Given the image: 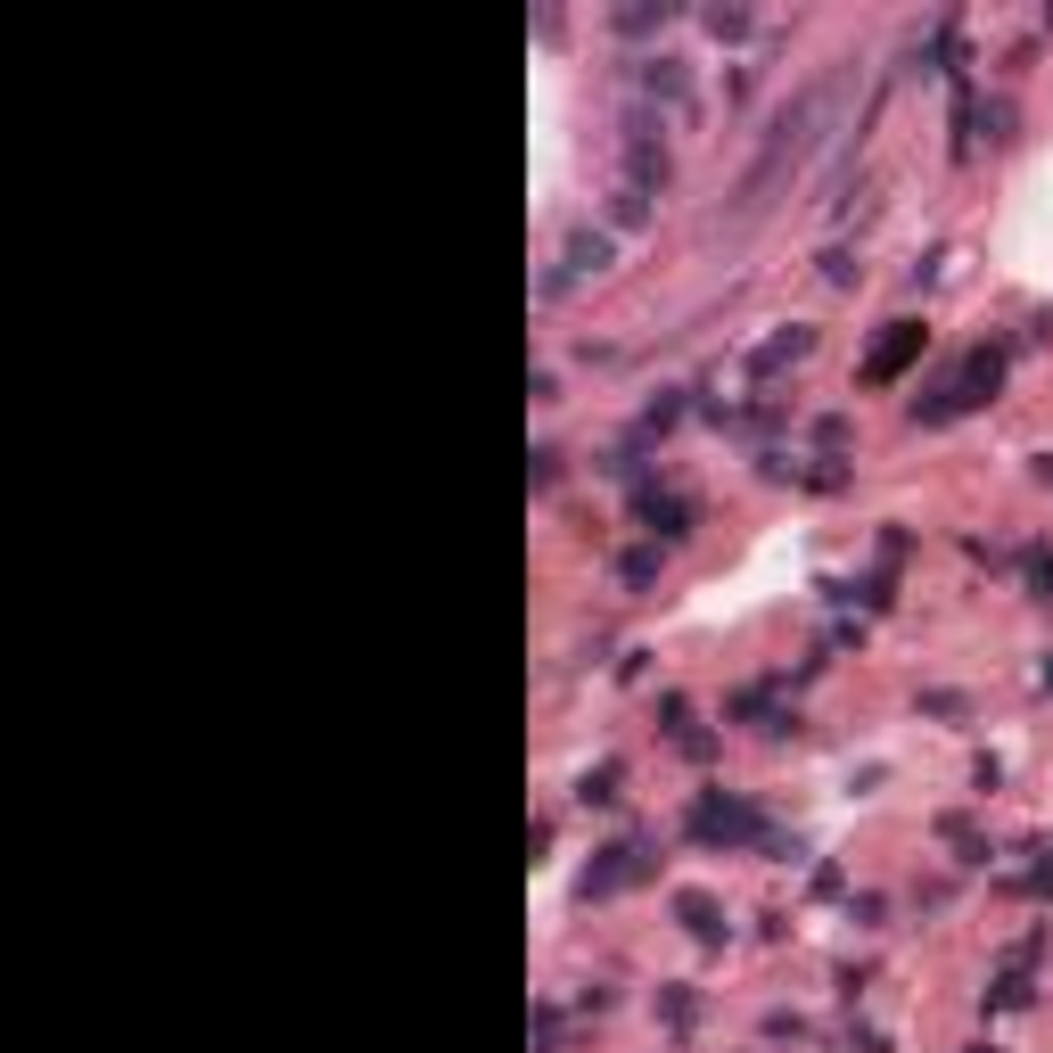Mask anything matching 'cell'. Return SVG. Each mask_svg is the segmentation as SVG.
Instances as JSON below:
<instances>
[{
    "instance_id": "ac0fdd59",
    "label": "cell",
    "mask_w": 1053,
    "mask_h": 1053,
    "mask_svg": "<svg viewBox=\"0 0 1053 1053\" xmlns=\"http://www.w3.org/2000/svg\"><path fill=\"white\" fill-rule=\"evenodd\" d=\"M536 1053H560V1013H552V1004L536 1013Z\"/></svg>"
},
{
    "instance_id": "8992f818",
    "label": "cell",
    "mask_w": 1053,
    "mask_h": 1053,
    "mask_svg": "<svg viewBox=\"0 0 1053 1053\" xmlns=\"http://www.w3.org/2000/svg\"><path fill=\"white\" fill-rule=\"evenodd\" d=\"M634 511H642V527H650V536H666V543H675V536H691L700 502H691V494H659V486H634Z\"/></svg>"
},
{
    "instance_id": "6da1fadb",
    "label": "cell",
    "mask_w": 1053,
    "mask_h": 1053,
    "mask_svg": "<svg viewBox=\"0 0 1053 1053\" xmlns=\"http://www.w3.org/2000/svg\"><path fill=\"white\" fill-rule=\"evenodd\" d=\"M840 91H848V74H815V83H798V91L774 108L758 157H749V173H740V189H733V215H758V206L791 182V166H807V157H815V140H823V124H832Z\"/></svg>"
},
{
    "instance_id": "52a82bcc",
    "label": "cell",
    "mask_w": 1053,
    "mask_h": 1053,
    "mask_svg": "<svg viewBox=\"0 0 1053 1053\" xmlns=\"http://www.w3.org/2000/svg\"><path fill=\"white\" fill-rule=\"evenodd\" d=\"M626 83H634L642 99H666V108H684V99H691L684 58H634V66H626Z\"/></svg>"
},
{
    "instance_id": "9c48e42d",
    "label": "cell",
    "mask_w": 1053,
    "mask_h": 1053,
    "mask_svg": "<svg viewBox=\"0 0 1053 1053\" xmlns=\"http://www.w3.org/2000/svg\"><path fill=\"white\" fill-rule=\"evenodd\" d=\"M610 256H617V240H610V231H592V222H585V231H568V280L601 272Z\"/></svg>"
},
{
    "instance_id": "3957f363",
    "label": "cell",
    "mask_w": 1053,
    "mask_h": 1053,
    "mask_svg": "<svg viewBox=\"0 0 1053 1053\" xmlns=\"http://www.w3.org/2000/svg\"><path fill=\"white\" fill-rule=\"evenodd\" d=\"M684 823H691V840H708V848H758L766 840V815L740 807V798H724V791H700Z\"/></svg>"
},
{
    "instance_id": "5bb4252c",
    "label": "cell",
    "mask_w": 1053,
    "mask_h": 1053,
    "mask_svg": "<svg viewBox=\"0 0 1053 1053\" xmlns=\"http://www.w3.org/2000/svg\"><path fill=\"white\" fill-rule=\"evenodd\" d=\"M527 486H560V444H536L527 453Z\"/></svg>"
},
{
    "instance_id": "9a60e30c",
    "label": "cell",
    "mask_w": 1053,
    "mask_h": 1053,
    "mask_svg": "<svg viewBox=\"0 0 1053 1053\" xmlns=\"http://www.w3.org/2000/svg\"><path fill=\"white\" fill-rule=\"evenodd\" d=\"M666 17H675L666 0H659V9H617V34H650V25H666Z\"/></svg>"
},
{
    "instance_id": "e0dca14e",
    "label": "cell",
    "mask_w": 1053,
    "mask_h": 1053,
    "mask_svg": "<svg viewBox=\"0 0 1053 1053\" xmlns=\"http://www.w3.org/2000/svg\"><path fill=\"white\" fill-rule=\"evenodd\" d=\"M823 280H832V289H848V280H856V256H848V247H832V256H823Z\"/></svg>"
},
{
    "instance_id": "5b68a950",
    "label": "cell",
    "mask_w": 1053,
    "mask_h": 1053,
    "mask_svg": "<svg viewBox=\"0 0 1053 1053\" xmlns=\"http://www.w3.org/2000/svg\"><path fill=\"white\" fill-rule=\"evenodd\" d=\"M922 338H930L922 321H889V338L865 354V388H889V379H897V370H906L914 354H922Z\"/></svg>"
},
{
    "instance_id": "277c9868",
    "label": "cell",
    "mask_w": 1053,
    "mask_h": 1053,
    "mask_svg": "<svg viewBox=\"0 0 1053 1053\" xmlns=\"http://www.w3.org/2000/svg\"><path fill=\"white\" fill-rule=\"evenodd\" d=\"M642 872H650V840H610L601 865L585 872V897H617V889H634Z\"/></svg>"
},
{
    "instance_id": "2e32d148",
    "label": "cell",
    "mask_w": 1053,
    "mask_h": 1053,
    "mask_svg": "<svg viewBox=\"0 0 1053 1053\" xmlns=\"http://www.w3.org/2000/svg\"><path fill=\"white\" fill-rule=\"evenodd\" d=\"M708 34H717V41H740V34H749V9H708Z\"/></svg>"
},
{
    "instance_id": "ba28073f",
    "label": "cell",
    "mask_w": 1053,
    "mask_h": 1053,
    "mask_svg": "<svg viewBox=\"0 0 1053 1053\" xmlns=\"http://www.w3.org/2000/svg\"><path fill=\"white\" fill-rule=\"evenodd\" d=\"M807 354H815V330H807V321H791V330H774L758 354H749V370H758V379H774L782 363H807Z\"/></svg>"
},
{
    "instance_id": "d6986e66",
    "label": "cell",
    "mask_w": 1053,
    "mask_h": 1053,
    "mask_svg": "<svg viewBox=\"0 0 1053 1053\" xmlns=\"http://www.w3.org/2000/svg\"><path fill=\"white\" fill-rule=\"evenodd\" d=\"M980 1053H996V1045H980Z\"/></svg>"
},
{
    "instance_id": "4fadbf2b",
    "label": "cell",
    "mask_w": 1053,
    "mask_h": 1053,
    "mask_svg": "<svg viewBox=\"0 0 1053 1053\" xmlns=\"http://www.w3.org/2000/svg\"><path fill=\"white\" fill-rule=\"evenodd\" d=\"M576 798H585V807H601V798H617V766H592V774L576 782Z\"/></svg>"
},
{
    "instance_id": "8fae6325",
    "label": "cell",
    "mask_w": 1053,
    "mask_h": 1053,
    "mask_svg": "<svg viewBox=\"0 0 1053 1053\" xmlns=\"http://www.w3.org/2000/svg\"><path fill=\"white\" fill-rule=\"evenodd\" d=\"M675 914H684V922H691V939H724V922H717V906H708L700 889H684V897H675Z\"/></svg>"
},
{
    "instance_id": "7c38bea8",
    "label": "cell",
    "mask_w": 1053,
    "mask_h": 1053,
    "mask_svg": "<svg viewBox=\"0 0 1053 1053\" xmlns=\"http://www.w3.org/2000/svg\"><path fill=\"white\" fill-rule=\"evenodd\" d=\"M642 222H650V198L617 182V198H610V231H642Z\"/></svg>"
},
{
    "instance_id": "30bf717a",
    "label": "cell",
    "mask_w": 1053,
    "mask_h": 1053,
    "mask_svg": "<svg viewBox=\"0 0 1053 1053\" xmlns=\"http://www.w3.org/2000/svg\"><path fill=\"white\" fill-rule=\"evenodd\" d=\"M617 585H626V592H650V585H659V543H634V552L617 560Z\"/></svg>"
},
{
    "instance_id": "7a4b0ae2",
    "label": "cell",
    "mask_w": 1053,
    "mask_h": 1053,
    "mask_svg": "<svg viewBox=\"0 0 1053 1053\" xmlns=\"http://www.w3.org/2000/svg\"><path fill=\"white\" fill-rule=\"evenodd\" d=\"M996 388H1004V363H996V354H971V363H955V370H946V379H939L930 395H914V420H930V428H939V420H955V412L988 404Z\"/></svg>"
}]
</instances>
